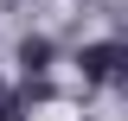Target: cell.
Masks as SVG:
<instances>
[{"label": "cell", "mask_w": 128, "mask_h": 121, "mask_svg": "<svg viewBox=\"0 0 128 121\" xmlns=\"http://www.w3.org/2000/svg\"><path fill=\"white\" fill-rule=\"evenodd\" d=\"M77 64H83V76H96V83H109V76H128V45H90Z\"/></svg>", "instance_id": "cell-1"}]
</instances>
